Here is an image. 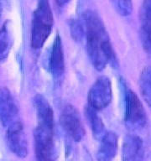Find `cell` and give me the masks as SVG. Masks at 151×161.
Wrapping results in <instances>:
<instances>
[{"label": "cell", "instance_id": "11", "mask_svg": "<svg viewBox=\"0 0 151 161\" xmlns=\"http://www.w3.org/2000/svg\"><path fill=\"white\" fill-rule=\"evenodd\" d=\"M141 42L143 49L151 54V0H144L140 10Z\"/></svg>", "mask_w": 151, "mask_h": 161}, {"label": "cell", "instance_id": "3", "mask_svg": "<svg viewBox=\"0 0 151 161\" xmlns=\"http://www.w3.org/2000/svg\"><path fill=\"white\" fill-rule=\"evenodd\" d=\"M124 122L132 130L140 129L147 123V116L143 104L138 97L130 89L124 96Z\"/></svg>", "mask_w": 151, "mask_h": 161}, {"label": "cell", "instance_id": "20", "mask_svg": "<svg viewBox=\"0 0 151 161\" xmlns=\"http://www.w3.org/2000/svg\"><path fill=\"white\" fill-rule=\"evenodd\" d=\"M2 14V4H1V0H0V17Z\"/></svg>", "mask_w": 151, "mask_h": 161}, {"label": "cell", "instance_id": "19", "mask_svg": "<svg viewBox=\"0 0 151 161\" xmlns=\"http://www.w3.org/2000/svg\"><path fill=\"white\" fill-rule=\"evenodd\" d=\"M70 0H55V2L57 3V4L60 5V6H63V5L66 4Z\"/></svg>", "mask_w": 151, "mask_h": 161}, {"label": "cell", "instance_id": "14", "mask_svg": "<svg viewBox=\"0 0 151 161\" xmlns=\"http://www.w3.org/2000/svg\"><path fill=\"white\" fill-rule=\"evenodd\" d=\"M85 116L87 122L90 125V128L92 131L93 135L96 138H102L106 133L105 125L103 123L102 118L98 114V111L92 108L91 106H86L84 111Z\"/></svg>", "mask_w": 151, "mask_h": 161}, {"label": "cell", "instance_id": "12", "mask_svg": "<svg viewBox=\"0 0 151 161\" xmlns=\"http://www.w3.org/2000/svg\"><path fill=\"white\" fill-rule=\"evenodd\" d=\"M143 141L136 135H127L123 139L122 158L123 161H139L143 156Z\"/></svg>", "mask_w": 151, "mask_h": 161}, {"label": "cell", "instance_id": "15", "mask_svg": "<svg viewBox=\"0 0 151 161\" xmlns=\"http://www.w3.org/2000/svg\"><path fill=\"white\" fill-rule=\"evenodd\" d=\"M13 45L12 31L9 22H6L0 30V61L8 57Z\"/></svg>", "mask_w": 151, "mask_h": 161}, {"label": "cell", "instance_id": "9", "mask_svg": "<svg viewBox=\"0 0 151 161\" xmlns=\"http://www.w3.org/2000/svg\"><path fill=\"white\" fill-rule=\"evenodd\" d=\"M48 68L53 77L60 78L65 70V60L61 38L56 35L48 58Z\"/></svg>", "mask_w": 151, "mask_h": 161}, {"label": "cell", "instance_id": "17", "mask_svg": "<svg viewBox=\"0 0 151 161\" xmlns=\"http://www.w3.org/2000/svg\"><path fill=\"white\" fill-rule=\"evenodd\" d=\"M113 8L121 16H128L133 11L132 0H110Z\"/></svg>", "mask_w": 151, "mask_h": 161}, {"label": "cell", "instance_id": "4", "mask_svg": "<svg viewBox=\"0 0 151 161\" xmlns=\"http://www.w3.org/2000/svg\"><path fill=\"white\" fill-rule=\"evenodd\" d=\"M36 161H55L56 151L53 131L38 126L34 132Z\"/></svg>", "mask_w": 151, "mask_h": 161}, {"label": "cell", "instance_id": "1", "mask_svg": "<svg viewBox=\"0 0 151 161\" xmlns=\"http://www.w3.org/2000/svg\"><path fill=\"white\" fill-rule=\"evenodd\" d=\"M81 22L84 30L87 50L96 70L102 71L114 61V52L100 16L92 10L83 13Z\"/></svg>", "mask_w": 151, "mask_h": 161}, {"label": "cell", "instance_id": "8", "mask_svg": "<svg viewBox=\"0 0 151 161\" xmlns=\"http://www.w3.org/2000/svg\"><path fill=\"white\" fill-rule=\"evenodd\" d=\"M18 108L11 93L7 88L0 87V123L8 127L16 122Z\"/></svg>", "mask_w": 151, "mask_h": 161}, {"label": "cell", "instance_id": "7", "mask_svg": "<svg viewBox=\"0 0 151 161\" xmlns=\"http://www.w3.org/2000/svg\"><path fill=\"white\" fill-rule=\"evenodd\" d=\"M7 144L10 151L19 158H25L28 155L29 147L22 123L15 122L8 127Z\"/></svg>", "mask_w": 151, "mask_h": 161}, {"label": "cell", "instance_id": "21", "mask_svg": "<svg viewBox=\"0 0 151 161\" xmlns=\"http://www.w3.org/2000/svg\"><path fill=\"white\" fill-rule=\"evenodd\" d=\"M0 161H3V160H0Z\"/></svg>", "mask_w": 151, "mask_h": 161}, {"label": "cell", "instance_id": "10", "mask_svg": "<svg viewBox=\"0 0 151 161\" xmlns=\"http://www.w3.org/2000/svg\"><path fill=\"white\" fill-rule=\"evenodd\" d=\"M35 107L39 121V126L48 130L53 131L54 113L47 99L44 96L38 94L35 97Z\"/></svg>", "mask_w": 151, "mask_h": 161}, {"label": "cell", "instance_id": "5", "mask_svg": "<svg viewBox=\"0 0 151 161\" xmlns=\"http://www.w3.org/2000/svg\"><path fill=\"white\" fill-rule=\"evenodd\" d=\"M113 97L112 83L107 76H101L88 92V105L97 111L103 110L111 103Z\"/></svg>", "mask_w": 151, "mask_h": 161}, {"label": "cell", "instance_id": "16", "mask_svg": "<svg viewBox=\"0 0 151 161\" xmlns=\"http://www.w3.org/2000/svg\"><path fill=\"white\" fill-rule=\"evenodd\" d=\"M139 88L143 100L151 107V67L144 68L140 73Z\"/></svg>", "mask_w": 151, "mask_h": 161}, {"label": "cell", "instance_id": "18", "mask_svg": "<svg viewBox=\"0 0 151 161\" xmlns=\"http://www.w3.org/2000/svg\"><path fill=\"white\" fill-rule=\"evenodd\" d=\"M70 29L73 39H75L76 41H80L81 40H82L84 37V30H83L81 20H71L70 22Z\"/></svg>", "mask_w": 151, "mask_h": 161}, {"label": "cell", "instance_id": "6", "mask_svg": "<svg viewBox=\"0 0 151 161\" xmlns=\"http://www.w3.org/2000/svg\"><path fill=\"white\" fill-rule=\"evenodd\" d=\"M60 124L65 133L75 142H80L85 135V130L76 108L65 106L60 118Z\"/></svg>", "mask_w": 151, "mask_h": 161}, {"label": "cell", "instance_id": "13", "mask_svg": "<svg viewBox=\"0 0 151 161\" xmlns=\"http://www.w3.org/2000/svg\"><path fill=\"white\" fill-rule=\"evenodd\" d=\"M118 149V138L113 132H108L101 138L98 151V161H112L115 158Z\"/></svg>", "mask_w": 151, "mask_h": 161}, {"label": "cell", "instance_id": "2", "mask_svg": "<svg viewBox=\"0 0 151 161\" xmlns=\"http://www.w3.org/2000/svg\"><path fill=\"white\" fill-rule=\"evenodd\" d=\"M54 24L49 0H39L34 12L31 28V46L35 50L42 48L50 36Z\"/></svg>", "mask_w": 151, "mask_h": 161}]
</instances>
